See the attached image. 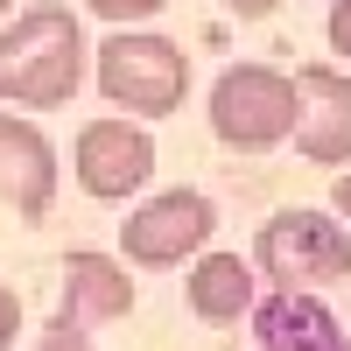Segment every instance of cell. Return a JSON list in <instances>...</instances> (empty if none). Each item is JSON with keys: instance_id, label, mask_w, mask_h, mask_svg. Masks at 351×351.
<instances>
[{"instance_id": "obj_1", "label": "cell", "mask_w": 351, "mask_h": 351, "mask_svg": "<svg viewBox=\"0 0 351 351\" xmlns=\"http://www.w3.org/2000/svg\"><path fill=\"white\" fill-rule=\"evenodd\" d=\"M84 64H92V43L71 8H21L8 28H0V99L28 106V112H49V106H71Z\"/></svg>"}, {"instance_id": "obj_2", "label": "cell", "mask_w": 351, "mask_h": 351, "mask_svg": "<svg viewBox=\"0 0 351 351\" xmlns=\"http://www.w3.org/2000/svg\"><path fill=\"white\" fill-rule=\"evenodd\" d=\"M92 77L127 120H169L190 99V56L148 28H112L92 56Z\"/></svg>"}, {"instance_id": "obj_3", "label": "cell", "mask_w": 351, "mask_h": 351, "mask_svg": "<svg viewBox=\"0 0 351 351\" xmlns=\"http://www.w3.org/2000/svg\"><path fill=\"white\" fill-rule=\"evenodd\" d=\"M302 120V92L295 77L274 71V64H232L218 84H211V134L239 155H267L281 148Z\"/></svg>"}, {"instance_id": "obj_4", "label": "cell", "mask_w": 351, "mask_h": 351, "mask_svg": "<svg viewBox=\"0 0 351 351\" xmlns=\"http://www.w3.org/2000/svg\"><path fill=\"white\" fill-rule=\"evenodd\" d=\"M253 267L274 288H288V295H316V288L351 274V232L330 211H274L260 225Z\"/></svg>"}, {"instance_id": "obj_5", "label": "cell", "mask_w": 351, "mask_h": 351, "mask_svg": "<svg viewBox=\"0 0 351 351\" xmlns=\"http://www.w3.org/2000/svg\"><path fill=\"white\" fill-rule=\"evenodd\" d=\"M211 232H218V211H211L204 190H162V197L141 204V211H127L120 253L134 267H183L190 253L211 246Z\"/></svg>"}, {"instance_id": "obj_6", "label": "cell", "mask_w": 351, "mask_h": 351, "mask_svg": "<svg viewBox=\"0 0 351 351\" xmlns=\"http://www.w3.org/2000/svg\"><path fill=\"white\" fill-rule=\"evenodd\" d=\"M71 169H77L84 197L120 204V197H134L155 176V141H148V127H134V120H92L77 134V148H71Z\"/></svg>"}, {"instance_id": "obj_7", "label": "cell", "mask_w": 351, "mask_h": 351, "mask_svg": "<svg viewBox=\"0 0 351 351\" xmlns=\"http://www.w3.org/2000/svg\"><path fill=\"white\" fill-rule=\"evenodd\" d=\"M295 92H302V120H295L302 162L344 169V162H351V71L302 64V71H295Z\"/></svg>"}, {"instance_id": "obj_8", "label": "cell", "mask_w": 351, "mask_h": 351, "mask_svg": "<svg viewBox=\"0 0 351 351\" xmlns=\"http://www.w3.org/2000/svg\"><path fill=\"white\" fill-rule=\"evenodd\" d=\"M0 204H14V218H49L56 204V148L14 112H0Z\"/></svg>"}, {"instance_id": "obj_9", "label": "cell", "mask_w": 351, "mask_h": 351, "mask_svg": "<svg viewBox=\"0 0 351 351\" xmlns=\"http://www.w3.org/2000/svg\"><path fill=\"white\" fill-rule=\"evenodd\" d=\"M134 309V281H127V260L112 253H71L64 260V302H56V330H92L112 324V316Z\"/></svg>"}, {"instance_id": "obj_10", "label": "cell", "mask_w": 351, "mask_h": 351, "mask_svg": "<svg viewBox=\"0 0 351 351\" xmlns=\"http://www.w3.org/2000/svg\"><path fill=\"white\" fill-rule=\"evenodd\" d=\"M253 351H351V337L316 295L274 288L267 302H253Z\"/></svg>"}, {"instance_id": "obj_11", "label": "cell", "mask_w": 351, "mask_h": 351, "mask_svg": "<svg viewBox=\"0 0 351 351\" xmlns=\"http://www.w3.org/2000/svg\"><path fill=\"white\" fill-rule=\"evenodd\" d=\"M190 309L204 316V324H239V316H253V260H239V253H197Z\"/></svg>"}, {"instance_id": "obj_12", "label": "cell", "mask_w": 351, "mask_h": 351, "mask_svg": "<svg viewBox=\"0 0 351 351\" xmlns=\"http://www.w3.org/2000/svg\"><path fill=\"white\" fill-rule=\"evenodd\" d=\"M84 8H92L99 21H120V28H127V21H148V14H162L169 0H84Z\"/></svg>"}, {"instance_id": "obj_13", "label": "cell", "mask_w": 351, "mask_h": 351, "mask_svg": "<svg viewBox=\"0 0 351 351\" xmlns=\"http://www.w3.org/2000/svg\"><path fill=\"white\" fill-rule=\"evenodd\" d=\"M324 36H330V49H337L344 64H351V0H337V8H330V21H324Z\"/></svg>"}, {"instance_id": "obj_14", "label": "cell", "mask_w": 351, "mask_h": 351, "mask_svg": "<svg viewBox=\"0 0 351 351\" xmlns=\"http://www.w3.org/2000/svg\"><path fill=\"white\" fill-rule=\"evenodd\" d=\"M14 330H21V302H14V288L0 281V351L14 344Z\"/></svg>"}, {"instance_id": "obj_15", "label": "cell", "mask_w": 351, "mask_h": 351, "mask_svg": "<svg viewBox=\"0 0 351 351\" xmlns=\"http://www.w3.org/2000/svg\"><path fill=\"white\" fill-rule=\"evenodd\" d=\"M225 8H232V14H239V21H260V14H274V8H281V0H225Z\"/></svg>"}, {"instance_id": "obj_16", "label": "cell", "mask_w": 351, "mask_h": 351, "mask_svg": "<svg viewBox=\"0 0 351 351\" xmlns=\"http://www.w3.org/2000/svg\"><path fill=\"white\" fill-rule=\"evenodd\" d=\"M36 351H92V344H84V337H71V330H49Z\"/></svg>"}, {"instance_id": "obj_17", "label": "cell", "mask_w": 351, "mask_h": 351, "mask_svg": "<svg viewBox=\"0 0 351 351\" xmlns=\"http://www.w3.org/2000/svg\"><path fill=\"white\" fill-rule=\"evenodd\" d=\"M330 204H337V218H351V169L337 176V190H330Z\"/></svg>"}, {"instance_id": "obj_18", "label": "cell", "mask_w": 351, "mask_h": 351, "mask_svg": "<svg viewBox=\"0 0 351 351\" xmlns=\"http://www.w3.org/2000/svg\"><path fill=\"white\" fill-rule=\"evenodd\" d=\"M8 8H14V0H0V14H8Z\"/></svg>"}]
</instances>
